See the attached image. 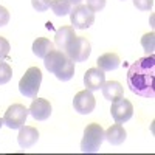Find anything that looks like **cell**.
I'll list each match as a JSON object with an SVG mask.
<instances>
[{
    "mask_svg": "<svg viewBox=\"0 0 155 155\" xmlns=\"http://www.w3.org/2000/svg\"><path fill=\"white\" fill-rule=\"evenodd\" d=\"M31 5L36 11H47L51 5V0H31Z\"/></svg>",
    "mask_w": 155,
    "mask_h": 155,
    "instance_id": "cell-23",
    "label": "cell"
},
{
    "mask_svg": "<svg viewBox=\"0 0 155 155\" xmlns=\"http://www.w3.org/2000/svg\"><path fill=\"white\" fill-rule=\"evenodd\" d=\"M126 137H127V134H126V129L121 126V124H113V126H110L107 130L104 132V140H107L110 144H113V146H120V144H123L124 143V140H126Z\"/></svg>",
    "mask_w": 155,
    "mask_h": 155,
    "instance_id": "cell-13",
    "label": "cell"
},
{
    "mask_svg": "<svg viewBox=\"0 0 155 155\" xmlns=\"http://www.w3.org/2000/svg\"><path fill=\"white\" fill-rule=\"evenodd\" d=\"M11 78H12V70H11V67L8 65L6 62L0 61V85L9 82Z\"/></svg>",
    "mask_w": 155,
    "mask_h": 155,
    "instance_id": "cell-21",
    "label": "cell"
},
{
    "mask_svg": "<svg viewBox=\"0 0 155 155\" xmlns=\"http://www.w3.org/2000/svg\"><path fill=\"white\" fill-rule=\"evenodd\" d=\"M127 87L130 92L152 99L155 96V56L137 59L127 70Z\"/></svg>",
    "mask_w": 155,
    "mask_h": 155,
    "instance_id": "cell-1",
    "label": "cell"
},
{
    "mask_svg": "<svg viewBox=\"0 0 155 155\" xmlns=\"http://www.w3.org/2000/svg\"><path fill=\"white\" fill-rule=\"evenodd\" d=\"M3 126V118H0V127Z\"/></svg>",
    "mask_w": 155,
    "mask_h": 155,
    "instance_id": "cell-28",
    "label": "cell"
},
{
    "mask_svg": "<svg viewBox=\"0 0 155 155\" xmlns=\"http://www.w3.org/2000/svg\"><path fill=\"white\" fill-rule=\"evenodd\" d=\"M110 113L113 116L115 123L124 124V123H127L134 116V106H132V102L129 99L120 98V99H116L115 102H112Z\"/></svg>",
    "mask_w": 155,
    "mask_h": 155,
    "instance_id": "cell-7",
    "label": "cell"
},
{
    "mask_svg": "<svg viewBox=\"0 0 155 155\" xmlns=\"http://www.w3.org/2000/svg\"><path fill=\"white\" fill-rule=\"evenodd\" d=\"M120 64H121V59L120 56L116 54V53H104V54H101L98 59H96V65L99 70L102 71H112V70H116L120 67Z\"/></svg>",
    "mask_w": 155,
    "mask_h": 155,
    "instance_id": "cell-14",
    "label": "cell"
},
{
    "mask_svg": "<svg viewBox=\"0 0 155 155\" xmlns=\"http://www.w3.org/2000/svg\"><path fill=\"white\" fill-rule=\"evenodd\" d=\"M73 107L78 113L81 115H88L92 113L96 107V101H95V96L92 95L90 90H81L74 95V99H73Z\"/></svg>",
    "mask_w": 155,
    "mask_h": 155,
    "instance_id": "cell-8",
    "label": "cell"
},
{
    "mask_svg": "<svg viewBox=\"0 0 155 155\" xmlns=\"http://www.w3.org/2000/svg\"><path fill=\"white\" fill-rule=\"evenodd\" d=\"M90 53H92V45L87 41V37L76 36L70 45L65 48V54L70 58L73 62H84L88 59Z\"/></svg>",
    "mask_w": 155,
    "mask_h": 155,
    "instance_id": "cell-4",
    "label": "cell"
},
{
    "mask_svg": "<svg viewBox=\"0 0 155 155\" xmlns=\"http://www.w3.org/2000/svg\"><path fill=\"white\" fill-rule=\"evenodd\" d=\"M73 76H74V62L68 58L67 62L64 64V67L61 68V71L56 74V78L59 81H70Z\"/></svg>",
    "mask_w": 155,
    "mask_h": 155,
    "instance_id": "cell-19",
    "label": "cell"
},
{
    "mask_svg": "<svg viewBox=\"0 0 155 155\" xmlns=\"http://www.w3.org/2000/svg\"><path fill=\"white\" fill-rule=\"evenodd\" d=\"M134 5L140 11H150L153 6V0H134Z\"/></svg>",
    "mask_w": 155,
    "mask_h": 155,
    "instance_id": "cell-22",
    "label": "cell"
},
{
    "mask_svg": "<svg viewBox=\"0 0 155 155\" xmlns=\"http://www.w3.org/2000/svg\"><path fill=\"white\" fill-rule=\"evenodd\" d=\"M70 20L74 30H87L95 22V12L87 5H76L70 11Z\"/></svg>",
    "mask_w": 155,
    "mask_h": 155,
    "instance_id": "cell-5",
    "label": "cell"
},
{
    "mask_svg": "<svg viewBox=\"0 0 155 155\" xmlns=\"http://www.w3.org/2000/svg\"><path fill=\"white\" fill-rule=\"evenodd\" d=\"M53 50V42H50L47 37H37L33 42V53L37 58H45L50 51Z\"/></svg>",
    "mask_w": 155,
    "mask_h": 155,
    "instance_id": "cell-17",
    "label": "cell"
},
{
    "mask_svg": "<svg viewBox=\"0 0 155 155\" xmlns=\"http://www.w3.org/2000/svg\"><path fill=\"white\" fill-rule=\"evenodd\" d=\"M74 37H76V34H74V28L73 27H61L56 31V34H54V44L61 50L65 51V48L70 45V42L73 41Z\"/></svg>",
    "mask_w": 155,
    "mask_h": 155,
    "instance_id": "cell-15",
    "label": "cell"
},
{
    "mask_svg": "<svg viewBox=\"0 0 155 155\" xmlns=\"http://www.w3.org/2000/svg\"><path fill=\"white\" fill-rule=\"evenodd\" d=\"M50 8L53 9V12H54L56 16L62 17V16L70 14V11H71V3H70V0H51Z\"/></svg>",
    "mask_w": 155,
    "mask_h": 155,
    "instance_id": "cell-18",
    "label": "cell"
},
{
    "mask_svg": "<svg viewBox=\"0 0 155 155\" xmlns=\"http://www.w3.org/2000/svg\"><path fill=\"white\" fill-rule=\"evenodd\" d=\"M141 45H143L144 51L149 54H153V50H155V34L153 33H146L143 37H141Z\"/></svg>",
    "mask_w": 155,
    "mask_h": 155,
    "instance_id": "cell-20",
    "label": "cell"
},
{
    "mask_svg": "<svg viewBox=\"0 0 155 155\" xmlns=\"http://www.w3.org/2000/svg\"><path fill=\"white\" fill-rule=\"evenodd\" d=\"M67 54L64 53V51H58V50H51L50 53L44 58V65L45 68L53 73L54 76L61 71V68L64 67V64L67 62Z\"/></svg>",
    "mask_w": 155,
    "mask_h": 155,
    "instance_id": "cell-9",
    "label": "cell"
},
{
    "mask_svg": "<svg viewBox=\"0 0 155 155\" xmlns=\"http://www.w3.org/2000/svg\"><path fill=\"white\" fill-rule=\"evenodd\" d=\"M102 90V95H104V98L110 102H115L116 99L123 98V85L118 82V81H107L102 84L101 87Z\"/></svg>",
    "mask_w": 155,
    "mask_h": 155,
    "instance_id": "cell-16",
    "label": "cell"
},
{
    "mask_svg": "<svg viewBox=\"0 0 155 155\" xmlns=\"http://www.w3.org/2000/svg\"><path fill=\"white\" fill-rule=\"evenodd\" d=\"M102 141H104V129L101 127V124L92 123L84 130V137L81 141V150L85 153H93L101 147Z\"/></svg>",
    "mask_w": 155,
    "mask_h": 155,
    "instance_id": "cell-2",
    "label": "cell"
},
{
    "mask_svg": "<svg viewBox=\"0 0 155 155\" xmlns=\"http://www.w3.org/2000/svg\"><path fill=\"white\" fill-rule=\"evenodd\" d=\"M28 112H30V115L33 116L34 120H37V121H45V120L50 118V115H51V104H50L48 99L36 98V99H33Z\"/></svg>",
    "mask_w": 155,
    "mask_h": 155,
    "instance_id": "cell-10",
    "label": "cell"
},
{
    "mask_svg": "<svg viewBox=\"0 0 155 155\" xmlns=\"http://www.w3.org/2000/svg\"><path fill=\"white\" fill-rule=\"evenodd\" d=\"M87 6L92 9L93 12H98V11H101V9H104L106 0H87Z\"/></svg>",
    "mask_w": 155,
    "mask_h": 155,
    "instance_id": "cell-24",
    "label": "cell"
},
{
    "mask_svg": "<svg viewBox=\"0 0 155 155\" xmlns=\"http://www.w3.org/2000/svg\"><path fill=\"white\" fill-rule=\"evenodd\" d=\"M37 140H39V132L36 127H31V126H22L20 127V132L17 135V141H19L20 147L28 149L37 143Z\"/></svg>",
    "mask_w": 155,
    "mask_h": 155,
    "instance_id": "cell-12",
    "label": "cell"
},
{
    "mask_svg": "<svg viewBox=\"0 0 155 155\" xmlns=\"http://www.w3.org/2000/svg\"><path fill=\"white\" fill-rule=\"evenodd\" d=\"M9 22V12L5 6H0V27H5Z\"/></svg>",
    "mask_w": 155,
    "mask_h": 155,
    "instance_id": "cell-26",
    "label": "cell"
},
{
    "mask_svg": "<svg viewBox=\"0 0 155 155\" xmlns=\"http://www.w3.org/2000/svg\"><path fill=\"white\" fill-rule=\"evenodd\" d=\"M106 82V74L99 68H88L84 74V84L85 88L90 92H96L102 87V84Z\"/></svg>",
    "mask_w": 155,
    "mask_h": 155,
    "instance_id": "cell-11",
    "label": "cell"
},
{
    "mask_svg": "<svg viewBox=\"0 0 155 155\" xmlns=\"http://www.w3.org/2000/svg\"><path fill=\"white\" fill-rule=\"evenodd\" d=\"M28 113V109L23 104H12L6 109L3 115V124L9 129H20L22 126H25Z\"/></svg>",
    "mask_w": 155,
    "mask_h": 155,
    "instance_id": "cell-6",
    "label": "cell"
},
{
    "mask_svg": "<svg viewBox=\"0 0 155 155\" xmlns=\"http://www.w3.org/2000/svg\"><path fill=\"white\" fill-rule=\"evenodd\" d=\"M9 50H11V47H9V42L6 41L5 37H2L0 36V61H2L8 53H9Z\"/></svg>",
    "mask_w": 155,
    "mask_h": 155,
    "instance_id": "cell-25",
    "label": "cell"
},
{
    "mask_svg": "<svg viewBox=\"0 0 155 155\" xmlns=\"http://www.w3.org/2000/svg\"><path fill=\"white\" fill-rule=\"evenodd\" d=\"M42 82V71L37 67H30L19 82V92L27 98H36Z\"/></svg>",
    "mask_w": 155,
    "mask_h": 155,
    "instance_id": "cell-3",
    "label": "cell"
},
{
    "mask_svg": "<svg viewBox=\"0 0 155 155\" xmlns=\"http://www.w3.org/2000/svg\"><path fill=\"white\" fill-rule=\"evenodd\" d=\"M81 2H82V0H70V3L74 5V6H76V5H81Z\"/></svg>",
    "mask_w": 155,
    "mask_h": 155,
    "instance_id": "cell-27",
    "label": "cell"
}]
</instances>
